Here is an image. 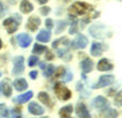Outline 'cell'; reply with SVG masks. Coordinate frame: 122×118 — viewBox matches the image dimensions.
<instances>
[{"label": "cell", "instance_id": "obj_8", "mask_svg": "<svg viewBox=\"0 0 122 118\" xmlns=\"http://www.w3.org/2000/svg\"><path fill=\"white\" fill-rule=\"evenodd\" d=\"M17 41H18V44L21 46V48H28L32 42V38L30 35H28L26 33H20L18 34L17 37Z\"/></svg>", "mask_w": 122, "mask_h": 118}, {"label": "cell", "instance_id": "obj_23", "mask_svg": "<svg viewBox=\"0 0 122 118\" xmlns=\"http://www.w3.org/2000/svg\"><path fill=\"white\" fill-rule=\"evenodd\" d=\"M119 116L118 112L114 109H108V110H105L103 114H102V117L103 118H117Z\"/></svg>", "mask_w": 122, "mask_h": 118}, {"label": "cell", "instance_id": "obj_36", "mask_svg": "<svg viewBox=\"0 0 122 118\" xmlns=\"http://www.w3.org/2000/svg\"><path fill=\"white\" fill-rule=\"evenodd\" d=\"M73 80V74H71V72H67V75L65 76V78H64V82H69Z\"/></svg>", "mask_w": 122, "mask_h": 118}, {"label": "cell", "instance_id": "obj_21", "mask_svg": "<svg viewBox=\"0 0 122 118\" xmlns=\"http://www.w3.org/2000/svg\"><path fill=\"white\" fill-rule=\"evenodd\" d=\"M0 91H1V93H2L6 97H9V96L11 95V93H12L11 86H10L7 82H2V83H0Z\"/></svg>", "mask_w": 122, "mask_h": 118}, {"label": "cell", "instance_id": "obj_2", "mask_svg": "<svg viewBox=\"0 0 122 118\" xmlns=\"http://www.w3.org/2000/svg\"><path fill=\"white\" fill-rule=\"evenodd\" d=\"M21 22V17H18V15H14L13 17L7 18L6 20L3 21V27L7 29L8 33H14L18 30L19 23Z\"/></svg>", "mask_w": 122, "mask_h": 118}, {"label": "cell", "instance_id": "obj_30", "mask_svg": "<svg viewBox=\"0 0 122 118\" xmlns=\"http://www.w3.org/2000/svg\"><path fill=\"white\" fill-rule=\"evenodd\" d=\"M64 74H65V69L64 67H57L56 71H54L55 77H63Z\"/></svg>", "mask_w": 122, "mask_h": 118}, {"label": "cell", "instance_id": "obj_41", "mask_svg": "<svg viewBox=\"0 0 122 118\" xmlns=\"http://www.w3.org/2000/svg\"><path fill=\"white\" fill-rule=\"evenodd\" d=\"M17 1V0H8V2H10V3H14Z\"/></svg>", "mask_w": 122, "mask_h": 118}, {"label": "cell", "instance_id": "obj_20", "mask_svg": "<svg viewBox=\"0 0 122 118\" xmlns=\"http://www.w3.org/2000/svg\"><path fill=\"white\" fill-rule=\"evenodd\" d=\"M32 97H33V92L29 91L28 93H24V94H22V95H19L15 101H17L19 104H24L28 101H30Z\"/></svg>", "mask_w": 122, "mask_h": 118}, {"label": "cell", "instance_id": "obj_35", "mask_svg": "<svg viewBox=\"0 0 122 118\" xmlns=\"http://www.w3.org/2000/svg\"><path fill=\"white\" fill-rule=\"evenodd\" d=\"M11 117L12 118H21V115L17 109H12L11 110Z\"/></svg>", "mask_w": 122, "mask_h": 118}, {"label": "cell", "instance_id": "obj_25", "mask_svg": "<svg viewBox=\"0 0 122 118\" xmlns=\"http://www.w3.org/2000/svg\"><path fill=\"white\" fill-rule=\"evenodd\" d=\"M47 50V48H46L45 45H41V44L36 43V44H34L33 46V53H35V54H42L44 51H46Z\"/></svg>", "mask_w": 122, "mask_h": 118}, {"label": "cell", "instance_id": "obj_38", "mask_svg": "<svg viewBox=\"0 0 122 118\" xmlns=\"http://www.w3.org/2000/svg\"><path fill=\"white\" fill-rule=\"evenodd\" d=\"M3 12H5V7H3V3L0 1V17L3 16Z\"/></svg>", "mask_w": 122, "mask_h": 118}, {"label": "cell", "instance_id": "obj_4", "mask_svg": "<svg viewBox=\"0 0 122 118\" xmlns=\"http://www.w3.org/2000/svg\"><path fill=\"white\" fill-rule=\"evenodd\" d=\"M24 71V59L23 56H15L13 59V70L12 74L13 75H20Z\"/></svg>", "mask_w": 122, "mask_h": 118}, {"label": "cell", "instance_id": "obj_43", "mask_svg": "<svg viewBox=\"0 0 122 118\" xmlns=\"http://www.w3.org/2000/svg\"><path fill=\"white\" fill-rule=\"evenodd\" d=\"M0 77H1V72H0Z\"/></svg>", "mask_w": 122, "mask_h": 118}, {"label": "cell", "instance_id": "obj_32", "mask_svg": "<svg viewBox=\"0 0 122 118\" xmlns=\"http://www.w3.org/2000/svg\"><path fill=\"white\" fill-rule=\"evenodd\" d=\"M40 11L43 16H47L48 13L51 12V8H50V7H42Z\"/></svg>", "mask_w": 122, "mask_h": 118}, {"label": "cell", "instance_id": "obj_29", "mask_svg": "<svg viewBox=\"0 0 122 118\" xmlns=\"http://www.w3.org/2000/svg\"><path fill=\"white\" fill-rule=\"evenodd\" d=\"M37 62H39V59H37V56H35V55H31L28 60L29 66H34V65H36Z\"/></svg>", "mask_w": 122, "mask_h": 118}, {"label": "cell", "instance_id": "obj_5", "mask_svg": "<svg viewBox=\"0 0 122 118\" xmlns=\"http://www.w3.org/2000/svg\"><path fill=\"white\" fill-rule=\"evenodd\" d=\"M92 106H94L96 109L105 112L109 107V102L107 101V98H105L103 96H97L94 101H92Z\"/></svg>", "mask_w": 122, "mask_h": 118}, {"label": "cell", "instance_id": "obj_11", "mask_svg": "<svg viewBox=\"0 0 122 118\" xmlns=\"http://www.w3.org/2000/svg\"><path fill=\"white\" fill-rule=\"evenodd\" d=\"M102 30H105V27L100 26V24H94V26L90 27L89 29V32L90 34L94 38H99V39H102L105 35L102 34Z\"/></svg>", "mask_w": 122, "mask_h": 118}, {"label": "cell", "instance_id": "obj_22", "mask_svg": "<svg viewBox=\"0 0 122 118\" xmlns=\"http://www.w3.org/2000/svg\"><path fill=\"white\" fill-rule=\"evenodd\" d=\"M37 97H39L40 102H42L43 104H45V105H47V106H50V107L52 106V104H51V98H50V95H48L47 93H45V92L39 93Z\"/></svg>", "mask_w": 122, "mask_h": 118}, {"label": "cell", "instance_id": "obj_6", "mask_svg": "<svg viewBox=\"0 0 122 118\" xmlns=\"http://www.w3.org/2000/svg\"><path fill=\"white\" fill-rule=\"evenodd\" d=\"M114 82V77L112 75H102L100 76L98 83L94 85V88H102L105 86H109L111 84H113Z\"/></svg>", "mask_w": 122, "mask_h": 118}, {"label": "cell", "instance_id": "obj_19", "mask_svg": "<svg viewBox=\"0 0 122 118\" xmlns=\"http://www.w3.org/2000/svg\"><path fill=\"white\" fill-rule=\"evenodd\" d=\"M71 113H73V106L67 105L60 109V117L61 118H71Z\"/></svg>", "mask_w": 122, "mask_h": 118}, {"label": "cell", "instance_id": "obj_39", "mask_svg": "<svg viewBox=\"0 0 122 118\" xmlns=\"http://www.w3.org/2000/svg\"><path fill=\"white\" fill-rule=\"evenodd\" d=\"M47 1H48V0H37V2L40 3V5H45Z\"/></svg>", "mask_w": 122, "mask_h": 118}, {"label": "cell", "instance_id": "obj_33", "mask_svg": "<svg viewBox=\"0 0 122 118\" xmlns=\"http://www.w3.org/2000/svg\"><path fill=\"white\" fill-rule=\"evenodd\" d=\"M54 59V54L52 53V51H50V50H46L45 51V60H53Z\"/></svg>", "mask_w": 122, "mask_h": 118}, {"label": "cell", "instance_id": "obj_14", "mask_svg": "<svg viewBox=\"0 0 122 118\" xmlns=\"http://www.w3.org/2000/svg\"><path fill=\"white\" fill-rule=\"evenodd\" d=\"M28 109H29V112L31 113V114H33V115H37V116L42 115L43 113H44V109H43L42 107H41L39 104L34 103V102H32V103L29 104Z\"/></svg>", "mask_w": 122, "mask_h": 118}, {"label": "cell", "instance_id": "obj_37", "mask_svg": "<svg viewBox=\"0 0 122 118\" xmlns=\"http://www.w3.org/2000/svg\"><path fill=\"white\" fill-rule=\"evenodd\" d=\"M30 77H31L32 80H35V78L37 77V72L36 71H32V72H30Z\"/></svg>", "mask_w": 122, "mask_h": 118}, {"label": "cell", "instance_id": "obj_3", "mask_svg": "<svg viewBox=\"0 0 122 118\" xmlns=\"http://www.w3.org/2000/svg\"><path fill=\"white\" fill-rule=\"evenodd\" d=\"M54 92L56 96L61 101H68L71 97V89H68L66 86H64L62 83H56L54 86Z\"/></svg>", "mask_w": 122, "mask_h": 118}, {"label": "cell", "instance_id": "obj_27", "mask_svg": "<svg viewBox=\"0 0 122 118\" xmlns=\"http://www.w3.org/2000/svg\"><path fill=\"white\" fill-rule=\"evenodd\" d=\"M0 116L5 118L9 117V110L5 104H0Z\"/></svg>", "mask_w": 122, "mask_h": 118}, {"label": "cell", "instance_id": "obj_13", "mask_svg": "<svg viewBox=\"0 0 122 118\" xmlns=\"http://www.w3.org/2000/svg\"><path fill=\"white\" fill-rule=\"evenodd\" d=\"M102 52H103V45H102L100 42H95V43H92V45H91V48H90V53L92 56L98 58V56H100V55L102 54Z\"/></svg>", "mask_w": 122, "mask_h": 118}, {"label": "cell", "instance_id": "obj_24", "mask_svg": "<svg viewBox=\"0 0 122 118\" xmlns=\"http://www.w3.org/2000/svg\"><path fill=\"white\" fill-rule=\"evenodd\" d=\"M54 66L52 65V64H48V65H46L45 69H44V72H43V75L45 76V77H51L52 75L54 74Z\"/></svg>", "mask_w": 122, "mask_h": 118}, {"label": "cell", "instance_id": "obj_40", "mask_svg": "<svg viewBox=\"0 0 122 118\" xmlns=\"http://www.w3.org/2000/svg\"><path fill=\"white\" fill-rule=\"evenodd\" d=\"M82 85H81V84H80V83H78V84H77V89H78V91H79V89H81L82 88Z\"/></svg>", "mask_w": 122, "mask_h": 118}, {"label": "cell", "instance_id": "obj_18", "mask_svg": "<svg viewBox=\"0 0 122 118\" xmlns=\"http://www.w3.org/2000/svg\"><path fill=\"white\" fill-rule=\"evenodd\" d=\"M20 10L22 13H30L33 11V5L29 0H22L20 3Z\"/></svg>", "mask_w": 122, "mask_h": 118}, {"label": "cell", "instance_id": "obj_15", "mask_svg": "<svg viewBox=\"0 0 122 118\" xmlns=\"http://www.w3.org/2000/svg\"><path fill=\"white\" fill-rule=\"evenodd\" d=\"M80 67H81L82 73H89L92 71V67H94V62L90 59H85V60L81 61L80 63Z\"/></svg>", "mask_w": 122, "mask_h": 118}, {"label": "cell", "instance_id": "obj_1", "mask_svg": "<svg viewBox=\"0 0 122 118\" xmlns=\"http://www.w3.org/2000/svg\"><path fill=\"white\" fill-rule=\"evenodd\" d=\"M68 12H69L71 16H74V17L90 13V16L92 18H97L98 15H99V12L95 11L92 9V6H90V5H88L86 2H80V1H77V2L73 3L69 7V9H68Z\"/></svg>", "mask_w": 122, "mask_h": 118}, {"label": "cell", "instance_id": "obj_10", "mask_svg": "<svg viewBox=\"0 0 122 118\" xmlns=\"http://www.w3.org/2000/svg\"><path fill=\"white\" fill-rule=\"evenodd\" d=\"M87 43H88L87 38L84 34H78L76 37V39L73 41L71 44H73L74 48H77V49H85L86 46H87Z\"/></svg>", "mask_w": 122, "mask_h": 118}, {"label": "cell", "instance_id": "obj_34", "mask_svg": "<svg viewBox=\"0 0 122 118\" xmlns=\"http://www.w3.org/2000/svg\"><path fill=\"white\" fill-rule=\"evenodd\" d=\"M53 24H54V23H53V20H52V19H46L45 20V26L48 30L53 29V27H54Z\"/></svg>", "mask_w": 122, "mask_h": 118}, {"label": "cell", "instance_id": "obj_28", "mask_svg": "<svg viewBox=\"0 0 122 118\" xmlns=\"http://www.w3.org/2000/svg\"><path fill=\"white\" fill-rule=\"evenodd\" d=\"M114 104L117 106L122 107V91H120L119 93H117L116 97H114Z\"/></svg>", "mask_w": 122, "mask_h": 118}, {"label": "cell", "instance_id": "obj_9", "mask_svg": "<svg viewBox=\"0 0 122 118\" xmlns=\"http://www.w3.org/2000/svg\"><path fill=\"white\" fill-rule=\"evenodd\" d=\"M76 115L80 118H91V115H90V113H89V110L87 109V107H86L85 104H82V103L77 104Z\"/></svg>", "mask_w": 122, "mask_h": 118}, {"label": "cell", "instance_id": "obj_42", "mask_svg": "<svg viewBox=\"0 0 122 118\" xmlns=\"http://www.w3.org/2000/svg\"><path fill=\"white\" fill-rule=\"evenodd\" d=\"M1 46H2V42H1V39H0V49H1Z\"/></svg>", "mask_w": 122, "mask_h": 118}, {"label": "cell", "instance_id": "obj_26", "mask_svg": "<svg viewBox=\"0 0 122 118\" xmlns=\"http://www.w3.org/2000/svg\"><path fill=\"white\" fill-rule=\"evenodd\" d=\"M57 28H56V34H60V33H62L64 30L66 29V22L65 21H57Z\"/></svg>", "mask_w": 122, "mask_h": 118}, {"label": "cell", "instance_id": "obj_7", "mask_svg": "<svg viewBox=\"0 0 122 118\" xmlns=\"http://www.w3.org/2000/svg\"><path fill=\"white\" fill-rule=\"evenodd\" d=\"M41 24V19L36 16H32V17L29 18L28 23H26V29H29L30 31L34 32L36 31V29L40 27Z\"/></svg>", "mask_w": 122, "mask_h": 118}, {"label": "cell", "instance_id": "obj_31", "mask_svg": "<svg viewBox=\"0 0 122 118\" xmlns=\"http://www.w3.org/2000/svg\"><path fill=\"white\" fill-rule=\"evenodd\" d=\"M77 21H74V22L71 24V28H69V33L71 34H75L77 33Z\"/></svg>", "mask_w": 122, "mask_h": 118}, {"label": "cell", "instance_id": "obj_12", "mask_svg": "<svg viewBox=\"0 0 122 118\" xmlns=\"http://www.w3.org/2000/svg\"><path fill=\"white\" fill-rule=\"evenodd\" d=\"M97 69L100 72H107V71H111L113 69V65L109 62L107 59H102L98 62V65H97Z\"/></svg>", "mask_w": 122, "mask_h": 118}, {"label": "cell", "instance_id": "obj_16", "mask_svg": "<svg viewBox=\"0 0 122 118\" xmlns=\"http://www.w3.org/2000/svg\"><path fill=\"white\" fill-rule=\"evenodd\" d=\"M13 86L18 92H23V91H25L28 88V83H26L24 78H17L13 82Z\"/></svg>", "mask_w": 122, "mask_h": 118}, {"label": "cell", "instance_id": "obj_17", "mask_svg": "<svg viewBox=\"0 0 122 118\" xmlns=\"http://www.w3.org/2000/svg\"><path fill=\"white\" fill-rule=\"evenodd\" d=\"M36 40L39 42H48V41L51 40V32L48 31V30H41L40 33L36 35Z\"/></svg>", "mask_w": 122, "mask_h": 118}]
</instances>
